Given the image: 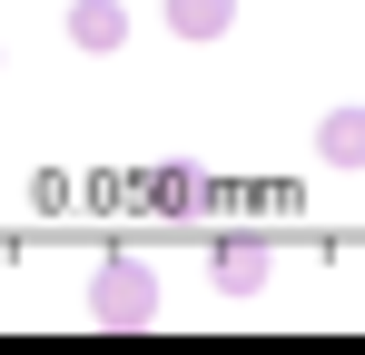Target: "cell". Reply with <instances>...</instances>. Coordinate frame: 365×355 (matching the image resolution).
Returning a JSON list of instances; mask_svg holds the SVG:
<instances>
[{"label": "cell", "mask_w": 365, "mask_h": 355, "mask_svg": "<svg viewBox=\"0 0 365 355\" xmlns=\"http://www.w3.org/2000/svg\"><path fill=\"white\" fill-rule=\"evenodd\" d=\"M148 316H158V267H148V257H99V277H89V326L128 336V326H148Z\"/></svg>", "instance_id": "6da1fadb"}, {"label": "cell", "mask_w": 365, "mask_h": 355, "mask_svg": "<svg viewBox=\"0 0 365 355\" xmlns=\"http://www.w3.org/2000/svg\"><path fill=\"white\" fill-rule=\"evenodd\" d=\"M267 277H277V247H267V237H217V247H207V287L217 296H267Z\"/></svg>", "instance_id": "7a4b0ae2"}, {"label": "cell", "mask_w": 365, "mask_h": 355, "mask_svg": "<svg viewBox=\"0 0 365 355\" xmlns=\"http://www.w3.org/2000/svg\"><path fill=\"white\" fill-rule=\"evenodd\" d=\"M69 50H89V59H119L128 50V30H138V20H128V0H69Z\"/></svg>", "instance_id": "3957f363"}, {"label": "cell", "mask_w": 365, "mask_h": 355, "mask_svg": "<svg viewBox=\"0 0 365 355\" xmlns=\"http://www.w3.org/2000/svg\"><path fill=\"white\" fill-rule=\"evenodd\" d=\"M158 20H168V40L207 50V40H227V30H237V0H158Z\"/></svg>", "instance_id": "277c9868"}, {"label": "cell", "mask_w": 365, "mask_h": 355, "mask_svg": "<svg viewBox=\"0 0 365 355\" xmlns=\"http://www.w3.org/2000/svg\"><path fill=\"white\" fill-rule=\"evenodd\" d=\"M316 158L326 168H365V99H336L316 118Z\"/></svg>", "instance_id": "5b68a950"}, {"label": "cell", "mask_w": 365, "mask_h": 355, "mask_svg": "<svg viewBox=\"0 0 365 355\" xmlns=\"http://www.w3.org/2000/svg\"><path fill=\"white\" fill-rule=\"evenodd\" d=\"M138 197H148V207H207V178H197V168H158Z\"/></svg>", "instance_id": "8992f818"}, {"label": "cell", "mask_w": 365, "mask_h": 355, "mask_svg": "<svg viewBox=\"0 0 365 355\" xmlns=\"http://www.w3.org/2000/svg\"><path fill=\"white\" fill-rule=\"evenodd\" d=\"M0 59H10V50H0Z\"/></svg>", "instance_id": "52a82bcc"}]
</instances>
